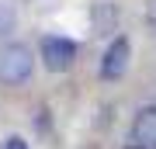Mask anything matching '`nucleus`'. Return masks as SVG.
<instances>
[{
    "label": "nucleus",
    "instance_id": "obj_1",
    "mask_svg": "<svg viewBox=\"0 0 156 149\" xmlns=\"http://www.w3.org/2000/svg\"><path fill=\"white\" fill-rule=\"evenodd\" d=\"M35 69V52L24 42H7L0 45V83L4 87H14V83H24Z\"/></svg>",
    "mask_w": 156,
    "mask_h": 149
},
{
    "label": "nucleus",
    "instance_id": "obj_2",
    "mask_svg": "<svg viewBox=\"0 0 156 149\" xmlns=\"http://www.w3.org/2000/svg\"><path fill=\"white\" fill-rule=\"evenodd\" d=\"M76 59V42L62 38V35H45L42 38V62L49 73H66Z\"/></svg>",
    "mask_w": 156,
    "mask_h": 149
},
{
    "label": "nucleus",
    "instance_id": "obj_3",
    "mask_svg": "<svg viewBox=\"0 0 156 149\" xmlns=\"http://www.w3.org/2000/svg\"><path fill=\"white\" fill-rule=\"evenodd\" d=\"M128 55H132V45H128L125 35H118V38L108 45V52H104L101 76H104V80H122V76H125V69H128Z\"/></svg>",
    "mask_w": 156,
    "mask_h": 149
},
{
    "label": "nucleus",
    "instance_id": "obj_4",
    "mask_svg": "<svg viewBox=\"0 0 156 149\" xmlns=\"http://www.w3.org/2000/svg\"><path fill=\"white\" fill-rule=\"evenodd\" d=\"M132 146L156 149V104H146L132 118Z\"/></svg>",
    "mask_w": 156,
    "mask_h": 149
},
{
    "label": "nucleus",
    "instance_id": "obj_5",
    "mask_svg": "<svg viewBox=\"0 0 156 149\" xmlns=\"http://www.w3.org/2000/svg\"><path fill=\"white\" fill-rule=\"evenodd\" d=\"M0 149H28V142H24L21 135H11V139H4V146Z\"/></svg>",
    "mask_w": 156,
    "mask_h": 149
},
{
    "label": "nucleus",
    "instance_id": "obj_6",
    "mask_svg": "<svg viewBox=\"0 0 156 149\" xmlns=\"http://www.w3.org/2000/svg\"><path fill=\"white\" fill-rule=\"evenodd\" d=\"M146 21H149V28L156 31V0H146Z\"/></svg>",
    "mask_w": 156,
    "mask_h": 149
},
{
    "label": "nucleus",
    "instance_id": "obj_7",
    "mask_svg": "<svg viewBox=\"0 0 156 149\" xmlns=\"http://www.w3.org/2000/svg\"><path fill=\"white\" fill-rule=\"evenodd\" d=\"M125 149H142V146H125Z\"/></svg>",
    "mask_w": 156,
    "mask_h": 149
}]
</instances>
